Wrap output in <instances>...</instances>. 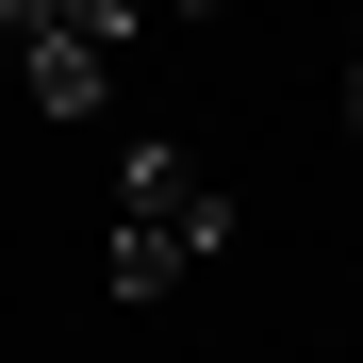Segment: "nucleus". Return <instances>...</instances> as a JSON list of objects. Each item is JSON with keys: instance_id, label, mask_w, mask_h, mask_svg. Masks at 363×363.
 I'll return each instance as SVG.
<instances>
[{"instance_id": "7ed1b4c3", "label": "nucleus", "mask_w": 363, "mask_h": 363, "mask_svg": "<svg viewBox=\"0 0 363 363\" xmlns=\"http://www.w3.org/2000/svg\"><path fill=\"white\" fill-rule=\"evenodd\" d=\"M347 133H363V33H347Z\"/></svg>"}, {"instance_id": "f257e3e1", "label": "nucleus", "mask_w": 363, "mask_h": 363, "mask_svg": "<svg viewBox=\"0 0 363 363\" xmlns=\"http://www.w3.org/2000/svg\"><path fill=\"white\" fill-rule=\"evenodd\" d=\"M215 248H231V182H199L182 149H133V165H116V248H99L116 297H182Z\"/></svg>"}, {"instance_id": "f03ea898", "label": "nucleus", "mask_w": 363, "mask_h": 363, "mask_svg": "<svg viewBox=\"0 0 363 363\" xmlns=\"http://www.w3.org/2000/svg\"><path fill=\"white\" fill-rule=\"evenodd\" d=\"M0 50H17L33 116H99V83H116V50H133V17H116V0H0Z\"/></svg>"}]
</instances>
